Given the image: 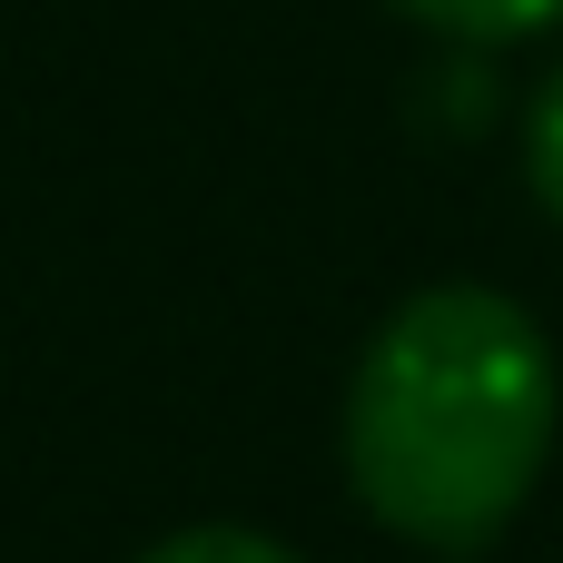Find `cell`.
<instances>
[{
	"label": "cell",
	"instance_id": "obj_1",
	"mask_svg": "<svg viewBox=\"0 0 563 563\" xmlns=\"http://www.w3.org/2000/svg\"><path fill=\"white\" fill-rule=\"evenodd\" d=\"M554 416L563 376L544 327L495 287H426L356 356L346 485L386 534L426 554H475L534 495Z\"/></svg>",
	"mask_w": 563,
	"mask_h": 563
},
{
	"label": "cell",
	"instance_id": "obj_2",
	"mask_svg": "<svg viewBox=\"0 0 563 563\" xmlns=\"http://www.w3.org/2000/svg\"><path fill=\"white\" fill-rule=\"evenodd\" d=\"M386 10H406V20H426V30H445V40H534V30H563V0H386Z\"/></svg>",
	"mask_w": 563,
	"mask_h": 563
},
{
	"label": "cell",
	"instance_id": "obj_3",
	"mask_svg": "<svg viewBox=\"0 0 563 563\" xmlns=\"http://www.w3.org/2000/svg\"><path fill=\"white\" fill-rule=\"evenodd\" d=\"M525 178H534L544 218H563V69H544V89L525 109Z\"/></svg>",
	"mask_w": 563,
	"mask_h": 563
},
{
	"label": "cell",
	"instance_id": "obj_4",
	"mask_svg": "<svg viewBox=\"0 0 563 563\" xmlns=\"http://www.w3.org/2000/svg\"><path fill=\"white\" fill-rule=\"evenodd\" d=\"M139 563H297L277 534H247V525H188L168 544H148Z\"/></svg>",
	"mask_w": 563,
	"mask_h": 563
}]
</instances>
